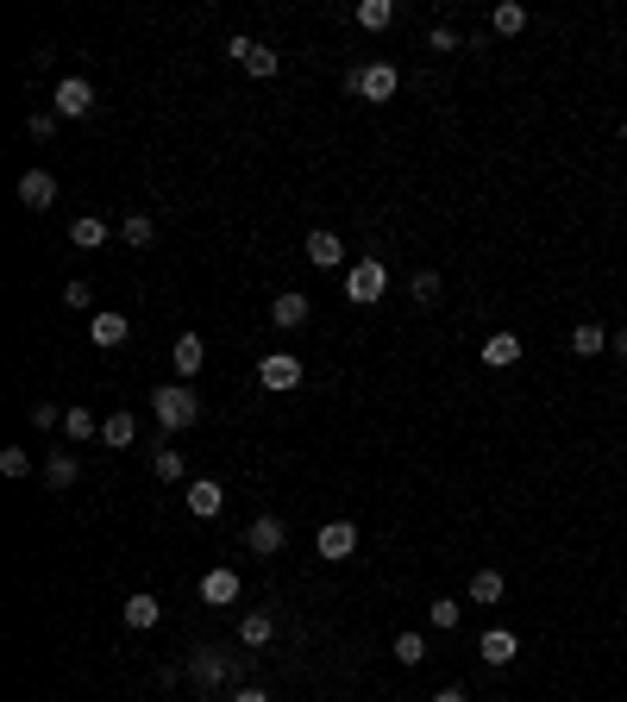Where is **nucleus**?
I'll return each instance as SVG.
<instances>
[{"mask_svg":"<svg viewBox=\"0 0 627 702\" xmlns=\"http://www.w3.org/2000/svg\"><path fill=\"white\" fill-rule=\"evenodd\" d=\"M101 439H107V446H132V439H138V420H132V414H107V420H101Z\"/></svg>","mask_w":627,"mask_h":702,"instance_id":"b1692460","label":"nucleus"},{"mask_svg":"<svg viewBox=\"0 0 627 702\" xmlns=\"http://www.w3.org/2000/svg\"><path fill=\"white\" fill-rule=\"evenodd\" d=\"M63 433H69V439H95V433H101V420L88 414V408H69V414H63Z\"/></svg>","mask_w":627,"mask_h":702,"instance_id":"cd10ccee","label":"nucleus"},{"mask_svg":"<svg viewBox=\"0 0 627 702\" xmlns=\"http://www.w3.org/2000/svg\"><path fill=\"white\" fill-rule=\"evenodd\" d=\"M609 351H621V358H627V326H621V333H609Z\"/></svg>","mask_w":627,"mask_h":702,"instance_id":"ea45409f","label":"nucleus"},{"mask_svg":"<svg viewBox=\"0 0 627 702\" xmlns=\"http://www.w3.org/2000/svg\"><path fill=\"white\" fill-rule=\"evenodd\" d=\"M358 26L364 32H389L396 26V0H358Z\"/></svg>","mask_w":627,"mask_h":702,"instance_id":"6ab92c4d","label":"nucleus"},{"mask_svg":"<svg viewBox=\"0 0 627 702\" xmlns=\"http://www.w3.org/2000/svg\"><path fill=\"white\" fill-rule=\"evenodd\" d=\"M270 634H276V621L264 615V608H251V615H239V640H245V646H270Z\"/></svg>","mask_w":627,"mask_h":702,"instance_id":"4be33fe9","label":"nucleus"},{"mask_svg":"<svg viewBox=\"0 0 627 702\" xmlns=\"http://www.w3.org/2000/svg\"><path fill=\"white\" fill-rule=\"evenodd\" d=\"M201 602L207 608H232L239 602V571H207L201 577Z\"/></svg>","mask_w":627,"mask_h":702,"instance_id":"1a4fd4ad","label":"nucleus"},{"mask_svg":"<svg viewBox=\"0 0 627 702\" xmlns=\"http://www.w3.org/2000/svg\"><path fill=\"white\" fill-rule=\"evenodd\" d=\"M571 351H577V358H602V351H609V333H602L596 320H584V326L571 333Z\"/></svg>","mask_w":627,"mask_h":702,"instance_id":"aec40b11","label":"nucleus"},{"mask_svg":"<svg viewBox=\"0 0 627 702\" xmlns=\"http://www.w3.org/2000/svg\"><path fill=\"white\" fill-rule=\"evenodd\" d=\"M389 652H396V665H421L427 659V634H396Z\"/></svg>","mask_w":627,"mask_h":702,"instance_id":"bb28decb","label":"nucleus"},{"mask_svg":"<svg viewBox=\"0 0 627 702\" xmlns=\"http://www.w3.org/2000/svg\"><path fill=\"white\" fill-rule=\"evenodd\" d=\"M477 652H483V665H515V652H521V640L508 634V627H490V634L477 640Z\"/></svg>","mask_w":627,"mask_h":702,"instance_id":"9b49d317","label":"nucleus"},{"mask_svg":"<svg viewBox=\"0 0 627 702\" xmlns=\"http://www.w3.org/2000/svg\"><path fill=\"white\" fill-rule=\"evenodd\" d=\"M226 702H270V696H264V690H258V684H245V690H232V696H226Z\"/></svg>","mask_w":627,"mask_h":702,"instance_id":"58836bf2","label":"nucleus"},{"mask_svg":"<svg viewBox=\"0 0 627 702\" xmlns=\"http://www.w3.org/2000/svg\"><path fill=\"white\" fill-rule=\"evenodd\" d=\"M151 414H157V427L182 433V427H195V420H201V402H195L189 383H164V389H151Z\"/></svg>","mask_w":627,"mask_h":702,"instance_id":"f257e3e1","label":"nucleus"},{"mask_svg":"<svg viewBox=\"0 0 627 702\" xmlns=\"http://www.w3.org/2000/svg\"><path fill=\"white\" fill-rule=\"evenodd\" d=\"M414 301H421V308L439 301V270H414Z\"/></svg>","mask_w":627,"mask_h":702,"instance_id":"f704fd0d","label":"nucleus"},{"mask_svg":"<svg viewBox=\"0 0 627 702\" xmlns=\"http://www.w3.org/2000/svg\"><path fill=\"white\" fill-rule=\"evenodd\" d=\"M82 477V464L76 458H69V452H57L51 464H44V483H51V489H69V483H76Z\"/></svg>","mask_w":627,"mask_h":702,"instance_id":"393cba45","label":"nucleus"},{"mask_svg":"<svg viewBox=\"0 0 627 702\" xmlns=\"http://www.w3.org/2000/svg\"><path fill=\"white\" fill-rule=\"evenodd\" d=\"M126 333H132V326H126V314H113V308H101L95 320H88V339H95L101 351H113V345H126Z\"/></svg>","mask_w":627,"mask_h":702,"instance_id":"9d476101","label":"nucleus"},{"mask_svg":"<svg viewBox=\"0 0 627 702\" xmlns=\"http://www.w3.org/2000/svg\"><path fill=\"white\" fill-rule=\"evenodd\" d=\"M63 308H82L88 320H95V295H88V283H69L63 289Z\"/></svg>","mask_w":627,"mask_h":702,"instance_id":"c9c22d12","label":"nucleus"},{"mask_svg":"<svg viewBox=\"0 0 627 702\" xmlns=\"http://www.w3.org/2000/svg\"><path fill=\"white\" fill-rule=\"evenodd\" d=\"M515 358H521V339L515 333H490V339H483V364H490V370H508Z\"/></svg>","mask_w":627,"mask_h":702,"instance_id":"dca6fc26","label":"nucleus"},{"mask_svg":"<svg viewBox=\"0 0 627 702\" xmlns=\"http://www.w3.org/2000/svg\"><path fill=\"white\" fill-rule=\"evenodd\" d=\"M0 471H7V477H32V452L26 446H7V452H0Z\"/></svg>","mask_w":627,"mask_h":702,"instance_id":"7c9ffc66","label":"nucleus"},{"mask_svg":"<svg viewBox=\"0 0 627 702\" xmlns=\"http://www.w3.org/2000/svg\"><path fill=\"white\" fill-rule=\"evenodd\" d=\"M258 383H264V389H276V395L301 389V358H295V351H270V358L258 364Z\"/></svg>","mask_w":627,"mask_h":702,"instance_id":"20e7f679","label":"nucleus"},{"mask_svg":"<svg viewBox=\"0 0 627 702\" xmlns=\"http://www.w3.org/2000/svg\"><path fill=\"white\" fill-rule=\"evenodd\" d=\"M151 471H157V483H176V477H182V452L157 446V452H151Z\"/></svg>","mask_w":627,"mask_h":702,"instance_id":"c85d7f7f","label":"nucleus"},{"mask_svg":"<svg viewBox=\"0 0 627 702\" xmlns=\"http://www.w3.org/2000/svg\"><path fill=\"white\" fill-rule=\"evenodd\" d=\"M170 364H176V377H182V383H189V377H195V370L207 364V345H201L195 333H182V339L170 345Z\"/></svg>","mask_w":627,"mask_h":702,"instance_id":"f8f14e48","label":"nucleus"},{"mask_svg":"<svg viewBox=\"0 0 627 702\" xmlns=\"http://www.w3.org/2000/svg\"><path fill=\"white\" fill-rule=\"evenodd\" d=\"M226 508V496H220V483H189V514H195V521H214V514Z\"/></svg>","mask_w":627,"mask_h":702,"instance_id":"2eb2a0df","label":"nucleus"},{"mask_svg":"<svg viewBox=\"0 0 627 702\" xmlns=\"http://www.w3.org/2000/svg\"><path fill=\"white\" fill-rule=\"evenodd\" d=\"M88 107H95V88H88L82 76H63L57 95H51V113H57V120H82Z\"/></svg>","mask_w":627,"mask_h":702,"instance_id":"39448f33","label":"nucleus"},{"mask_svg":"<svg viewBox=\"0 0 627 702\" xmlns=\"http://www.w3.org/2000/svg\"><path fill=\"white\" fill-rule=\"evenodd\" d=\"M433 702H471V696H464V690H439Z\"/></svg>","mask_w":627,"mask_h":702,"instance_id":"a19ab883","label":"nucleus"},{"mask_svg":"<svg viewBox=\"0 0 627 702\" xmlns=\"http://www.w3.org/2000/svg\"><path fill=\"white\" fill-rule=\"evenodd\" d=\"M69 245H82V251H95V245H107V220H95V214H82L76 226H69Z\"/></svg>","mask_w":627,"mask_h":702,"instance_id":"5701e85b","label":"nucleus"},{"mask_svg":"<svg viewBox=\"0 0 627 702\" xmlns=\"http://www.w3.org/2000/svg\"><path fill=\"white\" fill-rule=\"evenodd\" d=\"M301 251H308L314 270H339V257H345V245L333 239V232H308V245H301Z\"/></svg>","mask_w":627,"mask_h":702,"instance_id":"4468645a","label":"nucleus"},{"mask_svg":"<svg viewBox=\"0 0 627 702\" xmlns=\"http://www.w3.org/2000/svg\"><path fill=\"white\" fill-rule=\"evenodd\" d=\"M189 671H195V684L207 690V684H226L232 659H226V652H195V659H189Z\"/></svg>","mask_w":627,"mask_h":702,"instance_id":"f3484780","label":"nucleus"},{"mask_svg":"<svg viewBox=\"0 0 627 702\" xmlns=\"http://www.w3.org/2000/svg\"><path fill=\"white\" fill-rule=\"evenodd\" d=\"M490 32H496V38H515V32H527V7H515V0H502V7L490 13Z\"/></svg>","mask_w":627,"mask_h":702,"instance_id":"412c9836","label":"nucleus"},{"mask_svg":"<svg viewBox=\"0 0 627 702\" xmlns=\"http://www.w3.org/2000/svg\"><path fill=\"white\" fill-rule=\"evenodd\" d=\"M57 126H63V120H57L51 107H44V113H32V120H26V132H32V138H57Z\"/></svg>","mask_w":627,"mask_h":702,"instance_id":"e433bc0d","label":"nucleus"},{"mask_svg":"<svg viewBox=\"0 0 627 702\" xmlns=\"http://www.w3.org/2000/svg\"><path fill=\"white\" fill-rule=\"evenodd\" d=\"M19 201H26L32 214H44V207L57 201V176L51 170H26V176H19Z\"/></svg>","mask_w":627,"mask_h":702,"instance_id":"0eeeda50","label":"nucleus"},{"mask_svg":"<svg viewBox=\"0 0 627 702\" xmlns=\"http://www.w3.org/2000/svg\"><path fill=\"white\" fill-rule=\"evenodd\" d=\"M345 88L364 95V101H396L402 76H396V63H352V69H345Z\"/></svg>","mask_w":627,"mask_h":702,"instance_id":"7ed1b4c3","label":"nucleus"},{"mask_svg":"<svg viewBox=\"0 0 627 702\" xmlns=\"http://www.w3.org/2000/svg\"><path fill=\"white\" fill-rule=\"evenodd\" d=\"M383 289H389V264H383L377 251H370V257H358V264L345 270V301H358V308L383 301Z\"/></svg>","mask_w":627,"mask_h":702,"instance_id":"f03ea898","label":"nucleus"},{"mask_svg":"<svg viewBox=\"0 0 627 702\" xmlns=\"http://www.w3.org/2000/svg\"><path fill=\"white\" fill-rule=\"evenodd\" d=\"M245 69H251V76H276V51H270V44H251V51H245Z\"/></svg>","mask_w":627,"mask_h":702,"instance_id":"c756f323","label":"nucleus"},{"mask_svg":"<svg viewBox=\"0 0 627 702\" xmlns=\"http://www.w3.org/2000/svg\"><path fill=\"white\" fill-rule=\"evenodd\" d=\"M120 615H126V627H138V634H145V627H157V621H164V602L138 590V596H126V608H120Z\"/></svg>","mask_w":627,"mask_h":702,"instance_id":"ddd939ff","label":"nucleus"},{"mask_svg":"<svg viewBox=\"0 0 627 702\" xmlns=\"http://www.w3.org/2000/svg\"><path fill=\"white\" fill-rule=\"evenodd\" d=\"M270 320L283 326V333H289V326H301V320H308V295H295V289L276 295V301H270Z\"/></svg>","mask_w":627,"mask_h":702,"instance_id":"a211bd4d","label":"nucleus"},{"mask_svg":"<svg viewBox=\"0 0 627 702\" xmlns=\"http://www.w3.org/2000/svg\"><path fill=\"white\" fill-rule=\"evenodd\" d=\"M427 51H458V32L452 26H433L427 32Z\"/></svg>","mask_w":627,"mask_h":702,"instance_id":"4c0bfd02","label":"nucleus"},{"mask_svg":"<svg viewBox=\"0 0 627 702\" xmlns=\"http://www.w3.org/2000/svg\"><path fill=\"white\" fill-rule=\"evenodd\" d=\"M120 232H126V245L138 251V245H151V232H157V226H151L145 214H126V226H120Z\"/></svg>","mask_w":627,"mask_h":702,"instance_id":"473e14b6","label":"nucleus"},{"mask_svg":"<svg viewBox=\"0 0 627 702\" xmlns=\"http://www.w3.org/2000/svg\"><path fill=\"white\" fill-rule=\"evenodd\" d=\"M314 546H320V558H333V565H339V558H352V552H358V527H352V521H327Z\"/></svg>","mask_w":627,"mask_h":702,"instance_id":"423d86ee","label":"nucleus"},{"mask_svg":"<svg viewBox=\"0 0 627 702\" xmlns=\"http://www.w3.org/2000/svg\"><path fill=\"white\" fill-rule=\"evenodd\" d=\"M621 402H627V383H621Z\"/></svg>","mask_w":627,"mask_h":702,"instance_id":"79ce46f5","label":"nucleus"},{"mask_svg":"<svg viewBox=\"0 0 627 702\" xmlns=\"http://www.w3.org/2000/svg\"><path fill=\"white\" fill-rule=\"evenodd\" d=\"M245 552H258V558L283 552V521H276V514H258V521H251V533H245Z\"/></svg>","mask_w":627,"mask_h":702,"instance_id":"6e6552de","label":"nucleus"},{"mask_svg":"<svg viewBox=\"0 0 627 702\" xmlns=\"http://www.w3.org/2000/svg\"><path fill=\"white\" fill-rule=\"evenodd\" d=\"M502 590H508V583H502V571H477V577H471V602H483V608H490V602H502Z\"/></svg>","mask_w":627,"mask_h":702,"instance_id":"a878e982","label":"nucleus"},{"mask_svg":"<svg viewBox=\"0 0 627 702\" xmlns=\"http://www.w3.org/2000/svg\"><path fill=\"white\" fill-rule=\"evenodd\" d=\"M63 414H69V408H57V402H32V427L51 433V427H63Z\"/></svg>","mask_w":627,"mask_h":702,"instance_id":"2f4dec72","label":"nucleus"},{"mask_svg":"<svg viewBox=\"0 0 627 702\" xmlns=\"http://www.w3.org/2000/svg\"><path fill=\"white\" fill-rule=\"evenodd\" d=\"M621 138H627V120H621Z\"/></svg>","mask_w":627,"mask_h":702,"instance_id":"37998d69","label":"nucleus"},{"mask_svg":"<svg viewBox=\"0 0 627 702\" xmlns=\"http://www.w3.org/2000/svg\"><path fill=\"white\" fill-rule=\"evenodd\" d=\"M458 615H464V608H458V602H446V596H439V602L427 608V621L439 627V634H446V627H458Z\"/></svg>","mask_w":627,"mask_h":702,"instance_id":"72a5a7b5","label":"nucleus"}]
</instances>
